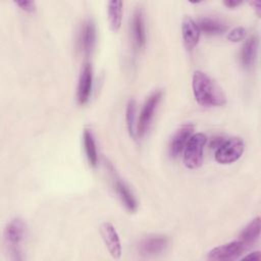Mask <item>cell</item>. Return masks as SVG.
I'll return each mask as SVG.
<instances>
[{
    "instance_id": "16",
    "label": "cell",
    "mask_w": 261,
    "mask_h": 261,
    "mask_svg": "<svg viewBox=\"0 0 261 261\" xmlns=\"http://www.w3.org/2000/svg\"><path fill=\"white\" fill-rule=\"evenodd\" d=\"M114 189H115L118 197L120 198L121 202L125 206V208L129 212H135L138 208V203H137L136 198L134 197L132 191L129 190V188L119 178H115Z\"/></svg>"
},
{
    "instance_id": "4",
    "label": "cell",
    "mask_w": 261,
    "mask_h": 261,
    "mask_svg": "<svg viewBox=\"0 0 261 261\" xmlns=\"http://www.w3.org/2000/svg\"><path fill=\"white\" fill-rule=\"evenodd\" d=\"M249 245H247L245 242L241 240L232 241L212 249L208 253V259L215 261L236 260L239 259L247 251Z\"/></svg>"
},
{
    "instance_id": "5",
    "label": "cell",
    "mask_w": 261,
    "mask_h": 261,
    "mask_svg": "<svg viewBox=\"0 0 261 261\" xmlns=\"http://www.w3.org/2000/svg\"><path fill=\"white\" fill-rule=\"evenodd\" d=\"M162 98V92L157 91L154 92L152 95L148 97L146 102L144 103V106L141 110L139 121L137 123V135L139 137H142L148 129L151 120L153 118L154 112Z\"/></svg>"
},
{
    "instance_id": "19",
    "label": "cell",
    "mask_w": 261,
    "mask_h": 261,
    "mask_svg": "<svg viewBox=\"0 0 261 261\" xmlns=\"http://www.w3.org/2000/svg\"><path fill=\"white\" fill-rule=\"evenodd\" d=\"M84 148H85V153L87 156V159L89 161V164L93 167H95L98 163V153L96 149V144L94 137L89 129H85L84 132Z\"/></svg>"
},
{
    "instance_id": "24",
    "label": "cell",
    "mask_w": 261,
    "mask_h": 261,
    "mask_svg": "<svg viewBox=\"0 0 261 261\" xmlns=\"http://www.w3.org/2000/svg\"><path fill=\"white\" fill-rule=\"evenodd\" d=\"M245 260H250V259H253V260H260V253L257 251V252H253V253H250L249 255L245 256L244 257Z\"/></svg>"
},
{
    "instance_id": "3",
    "label": "cell",
    "mask_w": 261,
    "mask_h": 261,
    "mask_svg": "<svg viewBox=\"0 0 261 261\" xmlns=\"http://www.w3.org/2000/svg\"><path fill=\"white\" fill-rule=\"evenodd\" d=\"M245 150V143L241 138L224 140L215 151V160L220 164H230L239 160Z\"/></svg>"
},
{
    "instance_id": "7",
    "label": "cell",
    "mask_w": 261,
    "mask_h": 261,
    "mask_svg": "<svg viewBox=\"0 0 261 261\" xmlns=\"http://www.w3.org/2000/svg\"><path fill=\"white\" fill-rule=\"evenodd\" d=\"M100 233L111 257L119 259L121 256V244L115 227L109 222H103L100 225Z\"/></svg>"
},
{
    "instance_id": "25",
    "label": "cell",
    "mask_w": 261,
    "mask_h": 261,
    "mask_svg": "<svg viewBox=\"0 0 261 261\" xmlns=\"http://www.w3.org/2000/svg\"><path fill=\"white\" fill-rule=\"evenodd\" d=\"M251 5H252L253 7H255L254 9L256 10L257 14H258V15H260V12H261V2H260L259 0H256V1L251 2Z\"/></svg>"
},
{
    "instance_id": "12",
    "label": "cell",
    "mask_w": 261,
    "mask_h": 261,
    "mask_svg": "<svg viewBox=\"0 0 261 261\" xmlns=\"http://www.w3.org/2000/svg\"><path fill=\"white\" fill-rule=\"evenodd\" d=\"M200 34L201 32L197 22L191 17H185L181 23V36L187 50H192L198 44Z\"/></svg>"
},
{
    "instance_id": "11",
    "label": "cell",
    "mask_w": 261,
    "mask_h": 261,
    "mask_svg": "<svg viewBox=\"0 0 261 261\" xmlns=\"http://www.w3.org/2000/svg\"><path fill=\"white\" fill-rule=\"evenodd\" d=\"M194 126L192 124H185L172 137L169 144V155L172 158L178 157L185 150L187 143L193 135Z\"/></svg>"
},
{
    "instance_id": "6",
    "label": "cell",
    "mask_w": 261,
    "mask_h": 261,
    "mask_svg": "<svg viewBox=\"0 0 261 261\" xmlns=\"http://www.w3.org/2000/svg\"><path fill=\"white\" fill-rule=\"evenodd\" d=\"M25 224L19 218L12 219L5 228V240L13 254H19V246L25 237Z\"/></svg>"
},
{
    "instance_id": "17",
    "label": "cell",
    "mask_w": 261,
    "mask_h": 261,
    "mask_svg": "<svg viewBox=\"0 0 261 261\" xmlns=\"http://www.w3.org/2000/svg\"><path fill=\"white\" fill-rule=\"evenodd\" d=\"M122 1H109L107 14H108V22L111 31L117 32L121 27L122 21Z\"/></svg>"
},
{
    "instance_id": "2",
    "label": "cell",
    "mask_w": 261,
    "mask_h": 261,
    "mask_svg": "<svg viewBox=\"0 0 261 261\" xmlns=\"http://www.w3.org/2000/svg\"><path fill=\"white\" fill-rule=\"evenodd\" d=\"M207 143V137L203 133L191 136L184 150V164L190 169H197L203 162V151Z\"/></svg>"
},
{
    "instance_id": "23",
    "label": "cell",
    "mask_w": 261,
    "mask_h": 261,
    "mask_svg": "<svg viewBox=\"0 0 261 261\" xmlns=\"http://www.w3.org/2000/svg\"><path fill=\"white\" fill-rule=\"evenodd\" d=\"M242 3L241 0H224L223 4L228 8H234Z\"/></svg>"
},
{
    "instance_id": "8",
    "label": "cell",
    "mask_w": 261,
    "mask_h": 261,
    "mask_svg": "<svg viewBox=\"0 0 261 261\" xmlns=\"http://www.w3.org/2000/svg\"><path fill=\"white\" fill-rule=\"evenodd\" d=\"M167 244V238L164 236H149L139 243L138 251L144 257H152L162 253Z\"/></svg>"
},
{
    "instance_id": "18",
    "label": "cell",
    "mask_w": 261,
    "mask_h": 261,
    "mask_svg": "<svg viewBox=\"0 0 261 261\" xmlns=\"http://www.w3.org/2000/svg\"><path fill=\"white\" fill-rule=\"evenodd\" d=\"M260 229H261V223H260V217L257 216L253 220H251L245 228L242 230L240 234V240L245 242L247 245H251L254 242H256L260 237Z\"/></svg>"
},
{
    "instance_id": "15",
    "label": "cell",
    "mask_w": 261,
    "mask_h": 261,
    "mask_svg": "<svg viewBox=\"0 0 261 261\" xmlns=\"http://www.w3.org/2000/svg\"><path fill=\"white\" fill-rule=\"evenodd\" d=\"M197 24L200 29V32H203L208 36L222 35L227 31V25L216 18L202 17L199 19Z\"/></svg>"
},
{
    "instance_id": "9",
    "label": "cell",
    "mask_w": 261,
    "mask_h": 261,
    "mask_svg": "<svg viewBox=\"0 0 261 261\" xmlns=\"http://www.w3.org/2000/svg\"><path fill=\"white\" fill-rule=\"evenodd\" d=\"M79 48L85 54L89 55L96 44V25L92 19H86L82 27L79 34Z\"/></svg>"
},
{
    "instance_id": "10",
    "label": "cell",
    "mask_w": 261,
    "mask_h": 261,
    "mask_svg": "<svg viewBox=\"0 0 261 261\" xmlns=\"http://www.w3.org/2000/svg\"><path fill=\"white\" fill-rule=\"evenodd\" d=\"M93 86V69L90 63H86L81 71L76 90V99L80 104H86L90 99Z\"/></svg>"
},
{
    "instance_id": "14",
    "label": "cell",
    "mask_w": 261,
    "mask_h": 261,
    "mask_svg": "<svg viewBox=\"0 0 261 261\" xmlns=\"http://www.w3.org/2000/svg\"><path fill=\"white\" fill-rule=\"evenodd\" d=\"M259 39L257 36H251L243 45L240 53L241 64L244 68H249L254 64L258 52Z\"/></svg>"
},
{
    "instance_id": "1",
    "label": "cell",
    "mask_w": 261,
    "mask_h": 261,
    "mask_svg": "<svg viewBox=\"0 0 261 261\" xmlns=\"http://www.w3.org/2000/svg\"><path fill=\"white\" fill-rule=\"evenodd\" d=\"M192 89L195 100L203 107H219L226 103V98L221 88L201 70L194 72Z\"/></svg>"
},
{
    "instance_id": "22",
    "label": "cell",
    "mask_w": 261,
    "mask_h": 261,
    "mask_svg": "<svg viewBox=\"0 0 261 261\" xmlns=\"http://www.w3.org/2000/svg\"><path fill=\"white\" fill-rule=\"evenodd\" d=\"M14 3L22 10L32 13L36 10V3L34 1H25V0H21V1H14Z\"/></svg>"
},
{
    "instance_id": "20",
    "label": "cell",
    "mask_w": 261,
    "mask_h": 261,
    "mask_svg": "<svg viewBox=\"0 0 261 261\" xmlns=\"http://www.w3.org/2000/svg\"><path fill=\"white\" fill-rule=\"evenodd\" d=\"M136 110H137V103L135 99L128 100L125 109V121L128 135L136 140L137 135V123H136Z\"/></svg>"
},
{
    "instance_id": "21",
    "label": "cell",
    "mask_w": 261,
    "mask_h": 261,
    "mask_svg": "<svg viewBox=\"0 0 261 261\" xmlns=\"http://www.w3.org/2000/svg\"><path fill=\"white\" fill-rule=\"evenodd\" d=\"M247 35V31L243 27H237L230 30L227 34V39L231 42H240L245 39Z\"/></svg>"
},
{
    "instance_id": "13",
    "label": "cell",
    "mask_w": 261,
    "mask_h": 261,
    "mask_svg": "<svg viewBox=\"0 0 261 261\" xmlns=\"http://www.w3.org/2000/svg\"><path fill=\"white\" fill-rule=\"evenodd\" d=\"M132 34L134 43L137 48L142 49L146 44V28L143 10L141 8L136 9L132 20Z\"/></svg>"
}]
</instances>
